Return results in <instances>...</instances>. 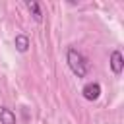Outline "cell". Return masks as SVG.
<instances>
[{
    "label": "cell",
    "instance_id": "obj_1",
    "mask_svg": "<svg viewBox=\"0 0 124 124\" xmlns=\"http://www.w3.org/2000/svg\"><path fill=\"white\" fill-rule=\"evenodd\" d=\"M66 58H68L70 70H72L78 78H85V74H87V70H89V64H87V60L83 58V54L78 52L76 48H68Z\"/></svg>",
    "mask_w": 124,
    "mask_h": 124
},
{
    "label": "cell",
    "instance_id": "obj_2",
    "mask_svg": "<svg viewBox=\"0 0 124 124\" xmlns=\"http://www.w3.org/2000/svg\"><path fill=\"white\" fill-rule=\"evenodd\" d=\"M81 93H83V97H85L87 101H95V99H99V95H101V85H99L97 81H89V83L83 85Z\"/></svg>",
    "mask_w": 124,
    "mask_h": 124
},
{
    "label": "cell",
    "instance_id": "obj_3",
    "mask_svg": "<svg viewBox=\"0 0 124 124\" xmlns=\"http://www.w3.org/2000/svg\"><path fill=\"white\" fill-rule=\"evenodd\" d=\"M110 68H112V72L116 76L122 74V70H124V58H122L120 50H112V54H110Z\"/></svg>",
    "mask_w": 124,
    "mask_h": 124
},
{
    "label": "cell",
    "instance_id": "obj_4",
    "mask_svg": "<svg viewBox=\"0 0 124 124\" xmlns=\"http://www.w3.org/2000/svg\"><path fill=\"white\" fill-rule=\"evenodd\" d=\"M25 6H27V10H29V14L33 16V19H35V21H41V19H43V12H41L39 2H35V0H27V2H25Z\"/></svg>",
    "mask_w": 124,
    "mask_h": 124
},
{
    "label": "cell",
    "instance_id": "obj_5",
    "mask_svg": "<svg viewBox=\"0 0 124 124\" xmlns=\"http://www.w3.org/2000/svg\"><path fill=\"white\" fill-rule=\"evenodd\" d=\"M0 122L2 124H16V114L6 108V107H0Z\"/></svg>",
    "mask_w": 124,
    "mask_h": 124
},
{
    "label": "cell",
    "instance_id": "obj_6",
    "mask_svg": "<svg viewBox=\"0 0 124 124\" xmlns=\"http://www.w3.org/2000/svg\"><path fill=\"white\" fill-rule=\"evenodd\" d=\"M16 48L19 50V52H25L27 48H29V37L27 35H23V33H19V35H16Z\"/></svg>",
    "mask_w": 124,
    "mask_h": 124
}]
</instances>
